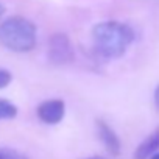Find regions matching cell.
Returning <instances> with one entry per match:
<instances>
[{
	"label": "cell",
	"instance_id": "1",
	"mask_svg": "<svg viewBox=\"0 0 159 159\" xmlns=\"http://www.w3.org/2000/svg\"><path fill=\"white\" fill-rule=\"evenodd\" d=\"M95 52L108 59L120 58L134 41V31L126 24L117 20L100 22L92 28Z\"/></svg>",
	"mask_w": 159,
	"mask_h": 159
},
{
	"label": "cell",
	"instance_id": "2",
	"mask_svg": "<svg viewBox=\"0 0 159 159\" xmlns=\"http://www.w3.org/2000/svg\"><path fill=\"white\" fill-rule=\"evenodd\" d=\"M0 44L11 52L25 53L36 45V27L22 16H13L0 22Z\"/></svg>",
	"mask_w": 159,
	"mask_h": 159
},
{
	"label": "cell",
	"instance_id": "3",
	"mask_svg": "<svg viewBox=\"0 0 159 159\" xmlns=\"http://www.w3.org/2000/svg\"><path fill=\"white\" fill-rule=\"evenodd\" d=\"M75 58L73 53V45L67 34L64 33H56L50 38L48 41V59L53 64H69Z\"/></svg>",
	"mask_w": 159,
	"mask_h": 159
},
{
	"label": "cell",
	"instance_id": "4",
	"mask_svg": "<svg viewBox=\"0 0 159 159\" xmlns=\"http://www.w3.org/2000/svg\"><path fill=\"white\" fill-rule=\"evenodd\" d=\"M38 117L41 122L47 123V125H56L62 120L64 112H66V105L62 100H47L42 102L38 106Z\"/></svg>",
	"mask_w": 159,
	"mask_h": 159
},
{
	"label": "cell",
	"instance_id": "5",
	"mask_svg": "<svg viewBox=\"0 0 159 159\" xmlns=\"http://www.w3.org/2000/svg\"><path fill=\"white\" fill-rule=\"evenodd\" d=\"M97 131H98V137L103 142L105 148L114 156L119 154L120 153V140H119L117 134L112 131V128L106 122L97 120Z\"/></svg>",
	"mask_w": 159,
	"mask_h": 159
},
{
	"label": "cell",
	"instance_id": "6",
	"mask_svg": "<svg viewBox=\"0 0 159 159\" xmlns=\"http://www.w3.org/2000/svg\"><path fill=\"white\" fill-rule=\"evenodd\" d=\"M159 148V128L154 129L134 151V159H148Z\"/></svg>",
	"mask_w": 159,
	"mask_h": 159
},
{
	"label": "cell",
	"instance_id": "7",
	"mask_svg": "<svg viewBox=\"0 0 159 159\" xmlns=\"http://www.w3.org/2000/svg\"><path fill=\"white\" fill-rule=\"evenodd\" d=\"M17 114V108L7 102V100H0V119H13Z\"/></svg>",
	"mask_w": 159,
	"mask_h": 159
},
{
	"label": "cell",
	"instance_id": "8",
	"mask_svg": "<svg viewBox=\"0 0 159 159\" xmlns=\"http://www.w3.org/2000/svg\"><path fill=\"white\" fill-rule=\"evenodd\" d=\"M0 159H28L25 154L11 150V148H2L0 150Z\"/></svg>",
	"mask_w": 159,
	"mask_h": 159
},
{
	"label": "cell",
	"instance_id": "9",
	"mask_svg": "<svg viewBox=\"0 0 159 159\" xmlns=\"http://www.w3.org/2000/svg\"><path fill=\"white\" fill-rule=\"evenodd\" d=\"M11 83V73L8 70H2L0 69V89L7 88Z\"/></svg>",
	"mask_w": 159,
	"mask_h": 159
},
{
	"label": "cell",
	"instance_id": "10",
	"mask_svg": "<svg viewBox=\"0 0 159 159\" xmlns=\"http://www.w3.org/2000/svg\"><path fill=\"white\" fill-rule=\"evenodd\" d=\"M154 105H156V108L159 109V86H157L156 91H154Z\"/></svg>",
	"mask_w": 159,
	"mask_h": 159
},
{
	"label": "cell",
	"instance_id": "11",
	"mask_svg": "<svg viewBox=\"0 0 159 159\" xmlns=\"http://www.w3.org/2000/svg\"><path fill=\"white\" fill-rule=\"evenodd\" d=\"M3 13H5V8H3L2 5H0V17H2V16H3Z\"/></svg>",
	"mask_w": 159,
	"mask_h": 159
},
{
	"label": "cell",
	"instance_id": "12",
	"mask_svg": "<svg viewBox=\"0 0 159 159\" xmlns=\"http://www.w3.org/2000/svg\"><path fill=\"white\" fill-rule=\"evenodd\" d=\"M150 159H159V153H157V154H153Z\"/></svg>",
	"mask_w": 159,
	"mask_h": 159
},
{
	"label": "cell",
	"instance_id": "13",
	"mask_svg": "<svg viewBox=\"0 0 159 159\" xmlns=\"http://www.w3.org/2000/svg\"><path fill=\"white\" fill-rule=\"evenodd\" d=\"M89 159H103V157H89Z\"/></svg>",
	"mask_w": 159,
	"mask_h": 159
}]
</instances>
